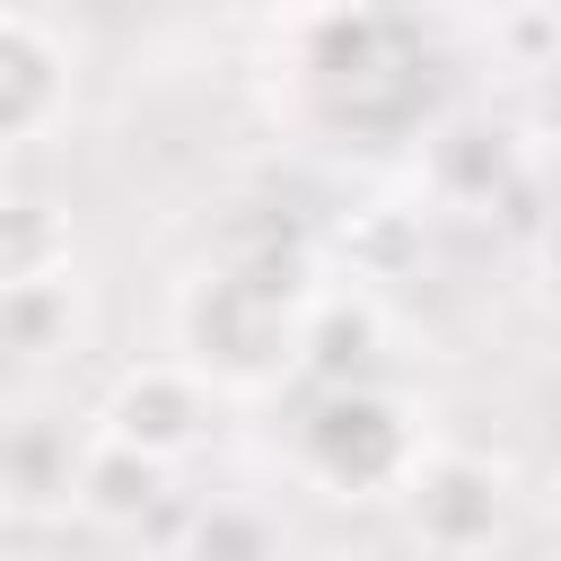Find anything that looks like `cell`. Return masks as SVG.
I'll use <instances>...</instances> for the list:
<instances>
[{
	"label": "cell",
	"mask_w": 561,
	"mask_h": 561,
	"mask_svg": "<svg viewBox=\"0 0 561 561\" xmlns=\"http://www.w3.org/2000/svg\"><path fill=\"white\" fill-rule=\"evenodd\" d=\"M61 219L35 210V202H0V289H35L53 263H61Z\"/></svg>",
	"instance_id": "cell-3"
},
{
	"label": "cell",
	"mask_w": 561,
	"mask_h": 561,
	"mask_svg": "<svg viewBox=\"0 0 561 561\" xmlns=\"http://www.w3.org/2000/svg\"><path fill=\"white\" fill-rule=\"evenodd\" d=\"M53 114V53L26 18H0V149Z\"/></svg>",
	"instance_id": "cell-2"
},
{
	"label": "cell",
	"mask_w": 561,
	"mask_h": 561,
	"mask_svg": "<svg viewBox=\"0 0 561 561\" xmlns=\"http://www.w3.org/2000/svg\"><path fill=\"white\" fill-rule=\"evenodd\" d=\"M193 430H202V394H193V377H175V368L131 377V386L114 394V412H105V438L131 447V456H149V465L175 456Z\"/></svg>",
	"instance_id": "cell-1"
}]
</instances>
